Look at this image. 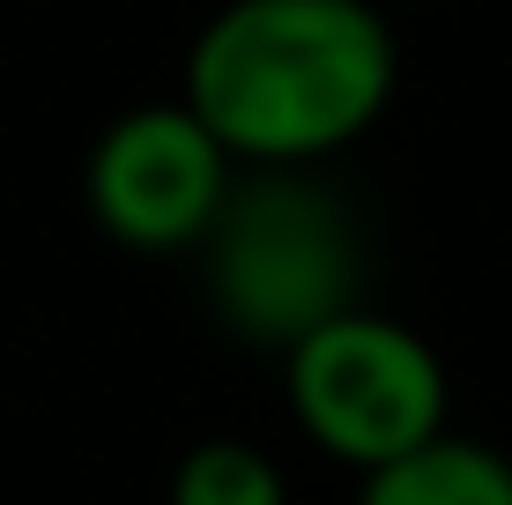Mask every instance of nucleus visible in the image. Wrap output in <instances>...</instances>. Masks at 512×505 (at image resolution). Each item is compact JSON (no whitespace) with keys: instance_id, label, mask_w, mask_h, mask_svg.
<instances>
[{"instance_id":"obj_4","label":"nucleus","mask_w":512,"mask_h":505,"mask_svg":"<svg viewBox=\"0 0 512 505\" xmlns=\"http://www.w3.org/2000/svg\"><path fill=\"white\" fill-rule=\"evenodd\" d=\"M238 156L208 134L186 97L134 104L90 142L82 208L127 253H201L238 186Z\"/></svg>"},{"instance_id":"obj_7","label":"nucleus","mask_w":512,"mask_h":505,"mask_svg":"<svg viewBox=\"0 0 512 505\" xmlns=\"http://www.w3.org/2000/svg\"><path fill=\"white\" fill-rule=\"evenodd\" d=\"M379 8H386V0H379Z\"/></svg>"},{"instance_id":"obj_3","label":"nucleus","mask_w":512,"mask_h":505,"mask_svg":"<svg viewBox=\"0 0 512 505\" xmlns=\"http://www.w3.org/2000/svg\"><path fill=\"white\" fill-rule=\"evenodd\" d=\"M282 394H290L305 446H320L327 461L357 468V476L416 454L446 431L438 350L409 320L372 305H349L327 327H312L305 342H290L282 350Z\"/></svg>"},{"instance_id":"obj_1","label":"nucleus","mask_w":512,"mask_h":505,"mask_svg":"<svg viewBox=\"0 0 512 505\" xmlns=\"http://www.w3.org/2000/svg\"><path fill=\"white\" fill-rule=\"evenodd\" d=\"M401 45L379 0H223L186 45V104L245 171H312L386 119Z\"/></svg>"},{"instance_id":"obj_6","label":"nucleus","mask_w":512,"mask_h":505,"mask_svg":"<svg viewBox=\"0 0 512 505\" xmlns=\"http://www.w3.org/2000/svg\"><path fill=\"white\" fill-rule=\"evenodd\" d=\"M164 505H290V476L253 439H201L171 468Z\"/></svg>"},{"instance_id":"obj_5","label":"nucleus","mask_w":512,"mask_h":505,"mask_svg":"<svg viewBox=\"0 0 512 505\" xmlns=\"http://www.w3.org/2000/svg\"><path fill=\"white\" fill-rule=\"evenodd\" d=\"M357 505H512V461L483 439L438 431L431 446L357 476Z\"/></svg>"},{"instance_id":"obj_2","label":"nucleus","mask_w":512,"mask_h":505,"mask_svg":"<svg viewBox=\"0 0 512 505\" xmlns=\"http://www.w3.org/2000/svg\"><path fill=\"white\" fill-rule=\"evenodd\" d=\"M364 238L357 216L312 171H238L216 231L201 246V290L253 350H290L357 305Z\"/></svg>"}]
</instances>
